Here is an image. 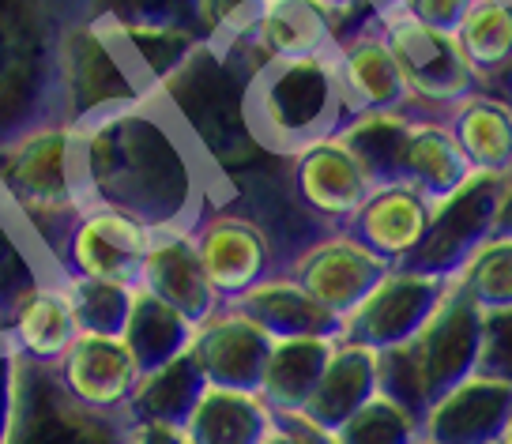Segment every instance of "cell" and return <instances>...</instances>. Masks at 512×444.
Masks as SVG:
<instances>
[{
	"mask_svg": "<svg viewBox=\"0 0 512 444\" xmlns=\"http://www.w3.org/2000/svg\"><path fill=\"white\" fill-rule=\"evenodd\" d=\"M76 132L87 207H113L162 234L192 230L215 204L208 166L159 95Z\"/></svg>",
	"mask_w": 512,
	"mask_h": 444,
	"instance_id": "6da1fadb",
	"label": "cell"
},
{
	"mask_svg": "<svg viewBox=\"0 0 512 444\" xmlns=\"http://www.w3.org/2000/svg\"><path fill=\"white\" fill-rule=\"evenodd\" d=\"M0 204L38 256L61 275V253L87 211L80 181V132L64 121L42 125L0 151Z\"/></svg>",
	"mask_w": 512,
	"mask_h": 444,
	"instance_id": "7a4b0ae2",
	"label": "cell"
},
{
	"mask_svg": "<svg viewBox=\"0 0 512 444\" xmlns=\"http://www.w3.org/2000/svg\"><path fill=\"white\" fill-rule=\"evenodd\" d=\"M87 0H0V151L61 121V38Z\"/></svg>",
	"mask_w": 512,
	"mask_h": 444,
	"instance_id": "3957f363",
	"label": "cell"
},
{
	"mask_svg": "<svg viewBox=\"0 0 512 444\" xmlns=\"http://www.w3.org/2000/svg\"><path fill=\"white\" fill-rule=\"evenodd\" d=\"M479 347L482 313L467 302L464 290L452 283L445 302L437 305V313L422 324L415 339L377 354L381 396L396 399L415 418H426V411L445 392L464 384L467 377H475Z\"/></svg>",
	"mask_w": 512,
	"mask_h": 444,
	"instance_id": "277c9868",
	"label": "cell"
},
{
	"mask_svg": "<svg viewBox=\"0 0 512 444\" xmlns=\"http://www.w3.org/2000/svg\"><path fill=\"white\" fill-rule=\"evenodd\" d=\"M245 121L275 159H294L302 147L339 132L347 113L332 57L260 64L245 87Z\"/></svg>",
	"mask_w": 512,
	"mask_h": 444,
	"instance_id": "5b68a950",
	"label": "cell"
},
{
	"mask_svg": "<svg viewBox=\"0 0 512 444\" xmlns=\"http://www.w3.org/2000/svg\"><path fill=\"white\" fill-rule=\"evenodd\" d=\"M151 87L140 80L110 23L76 16L61 38V121L87 128L113 113L147 102Z\"/></svg>",
	"mask_w": 512,
	"mask_h": 444,
	"instance_id": "8992f818",
	"label": "cell"
},
{
	"mask_svg": "<svg viewBox=\"0 0 512 444\" xmlns=\"http://www.w3.org/2000/svg\"><path fill=\"white\" fill-rule=\"evenodd\" d=\"M381 31L392 46V57L400 64L407 95H411V113L418 117H448L456 102H464L479 80L467 64L464 49L456 34L422 27L411 16L396 8H381Z\"/></svg>",
	"mask_w": 512,
	"mask_h": 444,
	"instance_id": "52a82bcc",
	"label": "cell"
},
{
	"mask_svg": "<svg viewBox=\"0 0 512 444\" xmlns=\"http://www.w3.org/2000/svg\"><path fill=\"white\" fill-rule=\"evenodd\" d=\"M8 444H128V418L87 411L61 388L53 365L19 358L16 422Z\"/></svg>",
	"mask_w": 512,
	"mask_h": 444,
	"instance_id": "ba28073f",
	"label": "cell"
},
{
	"mask_svg": "<svg viewBox=\"0 0 512 444\" xmlns=\"http://www.w3.org/2000/svg\"><path fill=\"white\" fill-rule=\"evenodd\" d=\"M452 279L426 275L415 268H388L384 279L366 294V302L343 320V339L362 343L369 350L403 347L407 339L422 332V324L445 302Z\"/></svg>",
	"mask_w": 512,
	"mask_h": 444,
	"instance_id": "9c48e42d",
	"label": "cell"
},
{
	"mask_svg": "<svg viewBox=\"0 0 512 444\" xmlns=\"http://www.w3.org/2000/svg\"><path fill=\"white\" fill-rule=\"evenodd\" d=\"M497 196H501V177L497 174H471L456 192L433 204L430 230L415 256L403 268L456 279L467 256L479 249L482 241L494 234L497 222Z\"/></svg>",
	"mask_w": 512,
	"mask_h": 444,
	"instance_id": "30bf717a",
	"label": "cell"
},
{
	"mask_svg": "<svg viewBox=\"0 0 512 444\" xmlns=\"http://www.w3.org/2000/svg\"><path fill=\"white\" fill-rule=\"evenodd\" d=\"M192 241L211 290L223 305L238 302L241 294L279 271L272 238L249 215L226 204H211L204 211V219L192 226Z\"/></svg>",
	"mask_w": 512,
	"mask_h": 444,
	"instance_id": "8fae6325",
	"label": "cell"
},
{
	"mask_svg": "<svg viewBox=\"0 0 512 444\" xmlns=\"http://www.w3.org/2000/svg\"><path fill=\"white\" fill-rule=\"evenodd\" d=\"M384 271L388 264L369 253L347 226L320 234L287 264L290 279H298L309 290V298H317L336 320H347L366 302V294L381 283Z\"/></svg>",
	"mask_w": 512,
	"mask_h": 444,
	"instance_id": "7c38bea8",
	"label": "cell"
},
{
	"mask_svg": "<svg viewBox=\"0 0 512 444\" xmlns=\"http://www.w3.org/2000/svg\"><path fill=\"white\" fill-rule=\"evenodd\" d=\"M369 189L373 177L351 147L339 140V132L309 143L290 159V192L324 230H343Z\"/></svg>",
	"mask_w": 512,
	"mask_h": 444,
	"instance_id": "4fadbf2b",
	"label": "cell"
},
{
	"mask_svg": "<svg viewBox=\"0 0 512 444\" xmlns=\"http://www.w3.org/2000/svg\"><path fill=\"white\" fill-rule=\"evenodd\" d=\"M151 245L144 222L128 219L113 207H87L61 253V279H106L136 286L140 264Z\"/></svg>",
	"mask_w": 512,
	"mask_h": 444,
	"instance_id": "5bb4252c",
	"label": "cell"
},
{
	"mask_svg": "<svg viewBox=\"0 0 512 444\" xmlns=\"http://www.w3.org/2000/svg\"><path fill=\"white\" fill-rule=\"evenodd\" d=\"M373 16L377 12H339L320 0H268L253 42L245 49L256 57V64L332 57L339 42Z\"/></svg>",
	"mask_w": 512,
	"mask_h": 444,
	"instance_id": "9a60e30c",
	"label": "cell"
},
{
	"mask_svg": "<svg viewBox=\"0 0 512 444\" xmlns=\"http://www.w3.org/2000/svg\"><path fill=\"white\" fill-rule=\"evenodd\" d=\"M332 68H336L339 98H343V113L358 117V113H388V110H411V95L392 46L381 31V19H366L354 34H347L332 53Z\"/></svg>",
	"mask_w": 512,
	"mask_h": 444,
	"instance_id": "2e32d148",
	"label": "cell"
},
{
	"mask_svg": "<svg viewBox=\"0 0 512 444\" xmlns=\"http://www.w3.org/2000/svg\"><path fill=\"white\" fill-rule=\"evenodd\" d=\"M268 350H272V335L256 328L234 305H219L204 324H196L189 358L211 388L256 392Z\"/></svg>",
	"mask_w": 512,
	"mask_h": 444,
	"instance_id": "e0dca14e",
	"label": "cell"
},
{
	"mask_svg": "<svg viewBox=\"0 0 512 444\" xmlns=\"http://www.w3.org/2000/svg\"><path fill=\"white\" fill-rule=\"evenodd\" d=\"M57 381L80 407L98 414H125L132 388L140 381V365L121 335L80 332L61 362L53 365Z\"/></svg>",
	"mask_w": 512,
	"mask_h": 444,
	"instance_id": "ac0fdd59",
	"label": "cell"
},
{
	"mask_svg": "<svg viewBox=\"0 0 512 444\" xmlns=\"http://www.w3.org/2000/svg\"><path fill=\"white\" fill-rule=\"evenodd\" d=\"M430 215L433 204L422 192L403 185V181H388V185L369 189L362 207L347 222V230L366 245L369 253L381 256L388 268H400L415 256V249L426 238Z\"/></svg>",
	"mask_w": 512,
	"mask_h": 444,
	"instance_id": "d6986e66",
	"label": "cell"
},
{
	"mask_svg": "<svg viewBox=\"0 0 512 444\" xmlns=\"http://www.w3.org/2000/svg\"><path fill=\"white\" fill-rule=\"evenodd\" d=\"M512 426V388L490 377H467L433 403L422 418L430 444H497Z\"/></svg>",
	"mask_w": 512,
	"mask_h": 444,
	"instance_id": "ffe728a7",
	"label": "cell"
},
{
	"mask_svg": "<svg viewBox=\"0 0 512 444\" xmlns=\"http://www.w3.org/2000/svg\"><path fill=\"white\" fill-rule=\"evenodd\" d=\"M136 286L166 302L170 309H177L181 317H189L192 324H204V320L219 309V294L211 290L204 264L196 256V241L192 230H162L151 234L147 256L140 264V279Z\"/></svg>",
	"mask_w": 512,
	"mask_h": 444,
	"instance_id": "44dd1931",
	"label": "cell"
},
{
	"mask_svg": "<svg viewBox=\"0 0 512 444\" xmlns=\"http://www.w3.org/2000/svg\"><path fill=\"white\" fill-rule=\"evenodd\" d=\"M230 305L272 339H343V320L332 317L317 298H309V290L287 271L268 275Z\"/></svg>",
	"mask_w": 512,
	"mask_h": 444,
	"instance_id": "7402d4cb",
	"label": "cell"
},
{
	"mask_svg": "<svg viewBox=\"0 0 512 444\" xmlns=\"http://www.w3.org/2000/svg\"><path fill=\"white\" fill-rule=\"evenodd\" d=\"M373 396H381V373H377V350L339 339L332 358L320 373V384L302 418H309L324 433H336L351 414H358Z\"/></svg>",
	"mask_w": 512,
	"mask_h": 444,
	"instance_id": "603a6c76",
	"label": "cell"
},
{
	"mask_svg": "<svg viewBox=\"0 0 512 444\" xmlns=\"http://www.w3.org/2000/svg\"><path fill=\"white\" fill-rule=\"evenodd\" d=\"M76 335H80V324H76V313L68 302L64 279H46L19 302L4 339L27 362L57 365L68 354V347L76 343Z\"/></svg>",
	"mask_w": 512,
	"mask_h": 444,
	"instance_id": "cb8c5ba5",
	"label": "cell"
},
{
	"mask_svg": "<svg viewBox=\"0 0 512 444\" xmlns=\"http://www.w3.org/2000/svg\"><path fill=\"white\" fill-rule=\"evenodd\" d=\"M475 174L460 143L448 128V117H415L400 155V181L418 189L430 204L456 192Z\"/></svg>",
	"mask_w": 512,
	"mask_h": 444,
	"instance_id": "d4e9b609",
	"label": "cell"
},
{
	"mask_svg": "<svg viewBox=\"0 0 512 444\" xmlns=\"http://www.w3.org/2000/svg\"><path fill=\"white\" fill-rule=\"evenodd\" d=\"M448 128L475 174L505 177L512 170V102L490 87H475L448 110Z\"/></svg>",
	"mask_w": 512,
	"mask_h": 444,
	"instance_id": "484cf974",
	"label": "cell"
},
{
	"mask_svg": "<svg viewBox=\"0 0 512 444\" xmlns=\"http://www.w3.org/2000/svg\"><path fill=\"white\" fill-rule=\"evenodd\" d=\"M339 339H272L256 396L272 414H302Z\"/></svg>",
	"mask_w": 512,
	"mask_h": 444,
	"instance_id": "4316f807",
	"label": "cell"
},
{
	"mask_svg": "<svg viewBox=\"0 0 512 444\" xmlns=\"http://www.w3.org/2000/svg\"><path fill=\"white\" fill-rule=\"evenodd\" d=\"M275 426V414L256 392L204 388L181 433L189 444H264Z\"/></svg>",
	"mask_w": 512,
	"mask_h": 444,
	"instance_id": "83f0119b",
	"label": "cell"
},
{
	"mask_svg": "<svg viewBox=\"0 0 512 444\" xmlns=\"http://www.w3.org/2000/svg\"><path fill=\"white\" fill-rule=\"evenodd\" d=\"M208 381L200 377L196 362L189 358V350L174 358V362L159 365L140 373V381L132 388V399L125 407L128 422H151V426H185V418L192 414L196 399L204 396Z\"/></svg>",
	"mask_w": 512,
	"mask_h": 444,
	"instance_id": "f1b7e54d",
	"label": "cell"
},
{
	"mask_svg": "<svg viewBox=\"0 0 512 444\" xmlns=\"http://www.w3.org/2000/svg\"><path fill=\"white\" fill-rule=\"evenodd\" d=\"M192 332H196V324H192L189 317H181L177 309H170L166 302L151 298V294H144V290L136 286V298H132V309H128L121 339H125V347L132 350L140 373L159 369V365L181 358L192 343Z\"/></svg>",
	"mask_w": 512,
	"mask_h": 444,
	"instance_id": "f546056e",
	"label": "cell"
},
{
	"mask_svg": "<svg viewBox=\"0 0 512 444\" xmlns=\"http://www.w3.org/2000/svg\"><path fill=\"white\" fill-rule=\"evenodd\" d=\"M475 80L494 83L512 68V0H475L456 27Z\"/></svg>",
	"mask_w": 512,
	"mask_h": 444,
	"instance_id": "4dcf8cb0",
	"label": "cell"
},
{
	"mask_svg": "<svg viewBox=\"0 0 512 444\" xmlns=\"http://www.w3.org/2000/svg\"><path fill=\"white\" fill-rule=\"evenodd\" d=\"M418 113L411 110H388V113H358L339 125V140L351 147L358 162L366 166L373 185H388L400 181V155L411 121Z\"/></svg>",
	"mask_w": 512,
	"mask_h": 444,
	"instance_id": "1f68e13d",
	"label": "cell"
},
{
	"mask_svg": "<svg viewBox=\"0 0 512 444\" xmlns=\"http://www.w3.org/2000/svg\"><path fill=\"white\" fill-rule=\"evenodd\" d=\"M46 279H61V275L38 256V249L0 204V332H8L19 302Z\"/></svg>",
	"mask_w": 512,
	"mask_h": 444,
	"instance_id": "d6a6232c",
	"label": "cell"
},
{
	"mask_svg": "<svg viewBox=\"0 0 512 444\" xmlns=\"http://www.w3.org/2000/svg\"><path fill=\"white\" fill-rule=\"evenodd\" d=\"M452 283L479 313H509L512 309V234H490Z\"/></svg>",
	"mask_w": 512,
	"mask_h": 444,
	"instance_id": "836d02e7",
	"label": "cell"
},
{
	"mask_svg": "<svg viewBox=\"0 0 512 444\" xmlns=\"http://www.w3.org/2000/svg\"><path fill=\"white\" fill-rule=\"evenodd\" d=\"M64 290H68V302H72L80 332H91V335L125 332L136 286L106 283V279H64Z\"/></svg>",
	"mask_w": 512,
	"mask_h": 444,
	"instance_id": "e575fe53",
	"label": "cell"
},
{
	"mask_svg": "<svg viewBox=\"0 0 512 444\" xmlns=\"http://www.w3.org/2000/svg\"><path fill=\"white\" fill-rule=\"evenodd\" d=\"M332 437H336V444H418L422 441V418H415L396 399L373 396Z\"/></svg>",
	"mask_w": 512,
	"mask_h": 444,
	"instance_id": "d590c367",
	"label": "cell"
},
{
	"mask_svg": "<svg viewBox=\"0 0 512 444\" xmlns=\"http://www.w3.org/2000/svg\"><path fill=\"white\" fill-rule=\"evenodd\" d=\"M264 8H268V0H192V19L208 46L230 53V49H245L253 42Z\"/></svg>",
	"mask_w": 512,
	"mask_h": 444,
	"instance_id": "8d00e7d4",
	"label": "cell"
},
{
	"mask_svg": "<svg viewBox=\"0 0 512 444\" xmlns=\"http://www.w3.org/2000/svg\"><path fill=\"white\" fill-rule=\"evenodd\" d=\"M83 16L106 19L113 27H189L196 31L192 0H87Z\"/></svg>",
	"mask_w": 512,
	"mask_h": 444,
	"instance_id": "74e56055",
	"label": "cell"
},
{
	"mask_svg": "<svg viewBox=\"0 0 512 444\" xmlns=\"http://www.w3.org/2000/svg\"><path fill=\"white\" fill-rule=\"evenodd\" d=\"M475 373L512 388V309L509 313H482V347Z\"/></svg>",
	"mask_w": 512,
	"mask_h": 444,
	"instance_id": "f35d334b",
	"label": "cell"
},
{
	"mask_svg": "<svg viewBox=\"0 0 512 444\" xmlns=\"http://www.w3.org/2000/svg\"><path fill=\"white\" fill-rule=\"evenodd\" d=\"M471 4L475 0H396L392 8L403 12V16H411L422 27H437V31L456 34V27H460V19L467 16Z\"/></svg>",
	"mask_w": 512,
	"mask_h": 444,
	"instance_id": "ab89813d",
	"label": "cell"
},
{
	"mask_svg": "<svg viewBox=\"0 0 512 444\" xmlns=\"http://www.w3.org/2000/svg\"><path fill=\"white\" fill-rule=\"evenodd\" d=\"M16 373H19V354L0 335V444H8L12 422H16Z\"/></svg>",
	"mask_w": 512,
	"mask_h": 444,
	"instance_id": "60d3db41",
	"label": "cell"
},
{
	"mask_svg": "<svg viewBox=\"0 0 512 444\" xmlns=\"http://www.w3.org/2000/svg\"><path fill=\"white\" fill-rule=\"evenodd\" d=\"M264 444H336V437L317 429L302 414H275V426Z\"/></svg>",
	"mask_w": 512,
	"mask_h": 444,
	"instance_id": "b9f144b4",
	"label": "cell"
},
{
	"mask_svg": "<svg viewBox=\"0 0 512 444\" xmlns=\"http://www.w3.org/2000/svg\"><path fill=\"white\" fill-rule=\"evenodd\" d=\"M128 444H189L177 426H151V422H128Z\"/></svg>",
	"mask_w": 512,
	"mask_h": 444,
	"instance_id": "7bdbcfd3",
	"label": "cell"
},
{
	"mask_svg": "<svg viewBox=\"0 0 512 444\" xmlns=\"http://www.w3.org/2000/svg\"><path fill=\"white\" fill-rule=\"evenodd\" d=\"M494 234H512V170L505 177H501V196H497Z\"/></svg>",
	"mask_w": 512,
	"mask_h": 444,
	"instance_id": "ee69618b",
	"label": "cell"
},
{
	"mask_svg": "<svg viewBox=\"0 0 512 444\" xmlns=\"http://www.w3.org/2000/svg\"><path fill=\"white\" fill-rule=\"evenodd\" d=\"M328 8H339V12H381L377 0H320Z\"/></svg>",
	"mask_w": 512,
	"mask_h": 444,
	"instance_id": "f6af8a7d",
	"label": "cell"
},
{
	"mask_svg": "<svg viewBox=\"0 0 512 444\" xmlns=\"http://www.w3.org/2000/svg\"><path fill=\"white\" fill-rule=\"evenodd\" d=\"M482 87H490V91H497V95H505L512 102V68L501 76V80H494V83H482Z\"/></svg>",
	"mask_w": 512,
	"mask_h": 444,
	"instance_id": "bcb514c9",
	"label": "cell"
},
{
	"mask_svg": "<svg viewBox=\"0 0 512 444\" xmlns=\"http://www.w3.org/2000/svg\"><path fill=\"white\" fill-rule=\"evenodd\" d=\"M505 444H512V426H509V433H505Z\"/></svg>",
	"mask_w": 512,
	"mask_h": 444,
	"instance_id": "7dc6e473",
	"label": "cell"
},
{
	"mask_svg": "<svg viewBox=\"0 0 512 444\" xmlns=\"http://www.w3.org/2000/svg\"><path fill=\"white\" fill-rule=\"evenodd\" d=\"M418 444H430V441H418Z\"/></svg>",
	"mask_w": 512,
	"mask_h": 444,
	"instance_id": "c3c4849f",
	"label": "cell"
},
{
	"mask_svg": "<svg viewBox=\"0 0 512 444\" xmlns=\"http://www.w3.org/2000/svg\"><path fill=\"white\" fill-rule=\"evenodd\" d=\"M497 444H505V441H497Z\"/></svg>",
	"mask_w": 512,
	"mask_h": 444,
	"instance_id": "681fc988",
	"label": "cell"
},
{
	"mask_svg": "<svg viewBox=\"0 0 512 444\" xmlns=\"http://www.w3.org/2000/svg\"><path fill=\"white\" fill-rule=\"evenodd\" d=\"M0 335H4V332H0Z\"/></svg>",
	"mask_w": 512,
	"mask_h": 444,
	"instance_id": "f907efd6",
	"label": "cell"
}]
</instances>
